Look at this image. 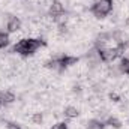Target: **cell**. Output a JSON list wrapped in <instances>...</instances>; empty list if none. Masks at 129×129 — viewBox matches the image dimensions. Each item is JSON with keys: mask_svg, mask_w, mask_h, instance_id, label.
<instances>
[{"mask_svg": "<svg viewBox=\"0 0 129 129\" xmlns=\"http://www.w3.org/2000/svg\"><path fill=\"white\" fill-rule=\"evenodd\" d=\"M6 128L8 129H23L18 123H14V122H6Z\"/></svg>", "mask_w": 129, "mask_h": 129, "instance_id": "obj_13", "label": "cell"}, {"mask_svg": "<svg viewBox=\"0 0 129 129\" xmlns=\"http://www.w3.org/2000/svg\"><path fill=\"white\" fill-rule=\"evenodd\" d=\"M15 102V95L9 90H5V92H0V107H5V105H9Z\"/></svg>", "mask_w": 129, "mask_h": 129, "instance_id": "obj_6", "label": "cell"}, {"mask_svg": "<svg viewBox=\"0 0 129 129\" xmlns=\"http://www.w3.org/2000/svg\"><path fill=\"white\" fill-rule=\"evenodd\" d=\"M6 29L9 33H15V32H20L21 29V20L15 15H11L8 18V23H6Z\"/></svg>", "mask_w": 129, "mask_h": 129, "instance_id": "obj_4", "label": "cell"}, {"mask_svg": "<svg viewBox=\"0 0 129 129\" xmlns=\"http://www.w3.org/2000/svg\"><path fill=\"white\" fill-rule=\"evenodd\" d=\"M47 42L41 38H24L20 42H17L12 48L14 53L20 54V56H32L33 53H36L41 47H44Z\"/></svg>", "mask_w": 129, "mask_h": 129, "instance_id": "obj_1", "label": "cell"}, {"mask_svg": "<svg viewBox=\"0 0 129 129\" xmlns=\"http://www.w3.org/2000/svg\"><path fill=\"white\" fill-rule=\"evenodd\" d=\"M48 14H50V17H51L54 21H59V20L64 15V6L59 2V0H53V2L50 3Z\"/></svg>", "mask_w": 129, "mask_h": 129, "instance_id": "obj_3", "label": "cell"}, {"mask_svg": "<svg viewBox=\"0 0 129 129\" xmlns=\"http://www.w3.org/2000/svg\"><path fill=\"white\" fill-rule=\"evenodd\" d=\"M42 113H33L32 114V122L33 123H36V125H41L42 123Z\"/></svg>", "mask_w": 129, "mask_h": 129, "instance_id": "obj_12", "label": "cell"}, {"mask_svg": "<svg viewBox=\"0 0 129 129\" xmlns=\"http://www.w3.org/2000/svg\"><path fill=\"white\" fill-rule=\"evenodd\" d=\"M119 72L120 74H125L129 75V57H122L120 59V63H119Z\"/></svg>", "mask_w": 129, "mask_h": 129, "instance_id": "obj_7", "label": "cell"}, {"mask_svg": "<svg viewBox=\"0 0 129 129\" xmlns=\"http://www.w3.org/2000/svg\"><path fill=\"white\" fill-rule=\"evenodd\" d=\"M51 129H68V125H66L64 122H59V123L53 125V128Z\"/></svg>", "mask_w": 129, "mask_h": 129, "instance_id": "obj_14", "label": "cell"}, {"mask_svg": "<svg viewBox=\"0 0 129 129\" xmlns=\"http://www.w3.org/2000/svg\"><path fill=\"white\" fill-rule=\"evenodd\" d=\"M105 125H108V126H111V128H114V129H119L122 126V122L117 117H108L107 122H105Z\"/></svg>", "mask_w": 129, "mask_h": 129, "instance_id": "obj_10", "label": "cell"}, {"mask_svg": "<svg viewBox=\"0 0 129 129\" xmlns=\"http://www.w3.org/2000/svg\"><path fill=\"white\" fill-rule=\"evenodd\" d=\"M105 128V122L99 120V119H92L87 122V129H104Z\"/></svg>", "mask_w": 129, "mask_h": 129, "instance_id": "obj_8", "label": "cell"}, {"mask_svg": "<svg viewBox=\"0 0 129 129\" xmlns=\"http://www.w3.org/2000/svg\"><path fill=\"white\" fill-rule=\"evenodd\" d=\"M113 6H114V0H98L96 3L92 6L90 11H92V14L96 18H105L107 15L111 14Z\"/></svg>", "mask_w": 129, "mask_h": 129, "instance_id": "obj_2", "label": "cell"}, {"mask_svg": "<svg viewBox=\"0 0 129 129\" xmlns=\"http://www.w3.org/2000/svg\"><path fill=\"white\" fill-rule=\"evenodd\" d=\"M59 60H60V68H62V71H64V69L69 68V66H74V64L78 63V57H75V56H68V54L59 56Z\"/></svg>", "mask_w": 129, "mask_h": 129, "instance_id": "obj_5", "label": "cell"}, {"mask_svg": "<svg viewBox=\"0 0 129 129\" xmlns=\"http://www.w3.org/2000/svg\"><path fill=\"white\" fill-rule=\"evenodd\" d=\"M9 45V35L0 30V48H6Z\"/></svg>", "mask_w": 129, "mask_h": 129, "instance_id": "obj_11", "label": "cell"}, {"mask_svg": "<svg viewBox=\"0 0 129 129\" xmlns=\"http://www.w3.org/2000/svg\"><path fill=\"white\" fill-rule=\"evenodd\" d=\"M63 116L64 119H75V117H78V110L75 107H66L63 111Z\"/></svg>", "mask_w": 129, "mask_h": 129, "instance_id": "obj_9", "label": "cell"}, {"mask_svg": "<svg viewBox=\"0 0 129 129\" xmlns=\"http://www.w3.org/2000/svg\"><path fill=\"white\" fill-rule=\"evenodd\" d=\"M126 26H128V27H129V17H128V18H126Z\"/></svg>", "mask_w": 129, "mask_h": 129, "instance_id": "obj_15", "label": "cell"}]
</instances>
